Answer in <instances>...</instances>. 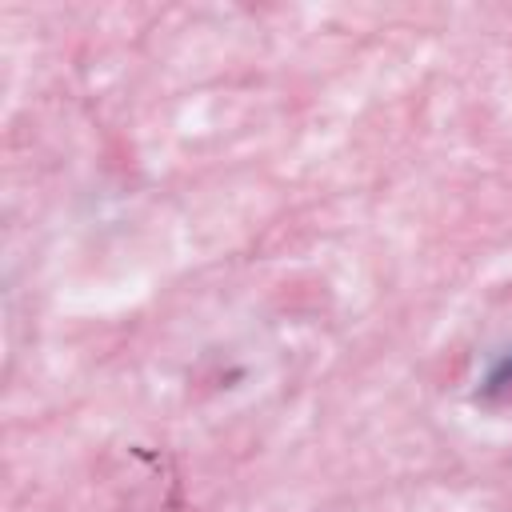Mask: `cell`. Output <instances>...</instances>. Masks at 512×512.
<instances>
[{
    "instance_id": "cell-1",
    "label": "cell",
    "mask_w": 512,
    "mask_h": 512,
    "mask_svg": "<svg viewBox=\"0 0 512 512\" xmlns=\"http://www.w3.org/2000/svg\"><path fill=\"white\" fill-rule=\"evenodd\" d=\"M500 392H512V348L500 352L484 376V396H500Z\"/></svg>"
}]
</instances>
